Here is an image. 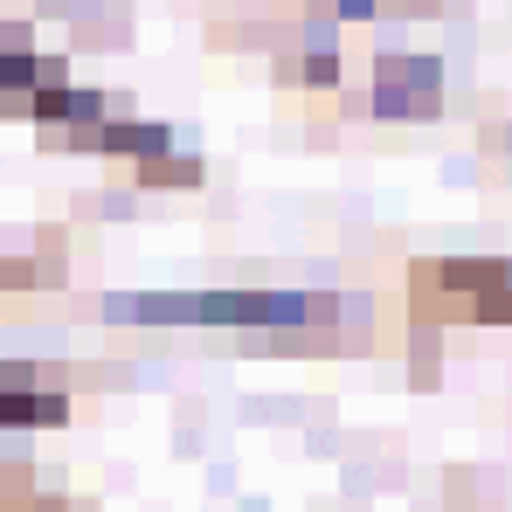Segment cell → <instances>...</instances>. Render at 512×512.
Returning a JSON list of instances; mask_svg holds the SVG:
<instances>
[{
    "mask_svg": "<svg viewBox=\"0 0 512 512\" xmlns=\"http://www.w3.org/2000/svg\"><path fill=\"white\" fill-rule=\"evenodd\" d=\"M277 84H305V90L340 84V21L312 14L305 21V49L298 56H277Z\"/></svg>",
    "mask_w": 512,
    "mask_h": 512,
    "instance_id": "obj_5",
    "label": "cell"
},
{
    "mask_svg": "<svg viewBox=\"0 0 512 512\" xmlns=\"http://www.w3.org/2000/svg\"><path fill=\"white\" fill-rule=\"evenodd\" d=\"M14 49H28V35H21V28H7V21H0V56H14Z\"/></svg>",
    "mask_w": 512,
    "mask_h": 512,
    "instance_id": "obj_8",
    "label": "cell"
},
{
    "mask_svg": "<svg viewBox=\"0 0 512 512\" xmlns=\"http://www.w3.org/2000/svg\"><path fill=\"white\" fill-rule=\"evenodd\" d=\"M167 146H180V132L160 125V118H125V111H111L104 132H97V153H104V160H125V167H146V160H160Z\"/></svg>",
    "mask_w": 512,
    "mask_h": 512,
    "instance_id": "obj_6",
    "label": "cell"
},
{
    "mask_svg": "<svg viewBox=\"0 0 512 512\" xmlns=\"http://www.w3.org/2000/svg\"><path fill=\"white\" fill-rule=\"evenodd\" d=\"M367 111L388 125H429L443 118V63L436 56H381L374 84H367Z\"/></svg>",
    "mask_w": 512,
    "mask_h": 512,
    "instance_id": "obj_2",
    "label": "cell"
},
{
    "mask_svg": "<svg viewBox=\"0 0 512 512\" xmlns=\"http://www.w3.org/2000/svg\"><path fill=\"white\" fill-rule=\"evenodd\" d=\"M70 423V395L63 388H35L28 367L0 360V429H56Z\"/></svg>",
    "mask_w": 512,
    "mask_h": 512,
    "instance_id": "obj_4",
    "label": "cell"
},
{
    "mask_svg": "<svg viewBox=\"0 0 512 512\" xmlns=\"http://www.w3.org/2000/svg\"><path fill=\"white\" fill-rule=\"evenodd\" d=\"M201 153H194V139H180V146H167L160 160H146V167H132V180L139 187H201Z\"/></svg>",
    "mask_w": 512,
    "mask_h": 512,
    "instance_id": "obj_7",
    "label": "cell"
},
{
    "mask_svg": "<svg viewBox=\"0 0 512 512\" xmlns=\"http://www.w3.org/2000/svg\"><path fill=\"white\" fill-rule=\"evenodd\" d=\"M381 7H388V0H381ZM402 7H409V0H402Z\"/></svg>",
    "mask_w": 512,
    "mask_h": 512,
    "instance_id": "obj_9",
    "label": "cell"
},
{
    "mask_svg": "<svg viewBox=\"0 0 512 512\" xmlns=\"http://www.w3.org/2000/svg\"><path fill=\"white\" fill-rule=\"evenodd\" d=\"M319 305L305 291H208V298H111V319L146 326H305Z\"/></svg>",
    "mask_w": 512,
    "mask_h": 512,
    "instance_id": "obj_1",
    "label": "cell"
},
{
    "mask_svg": "<svg viewBox=\"0 0 512 512\" xmlns=\"http://www.w3.org/2000/svg\"><path fill=\"white\" fill-rule=\"evenodd\" d=\"M63 84H70V63L63 56H35V49L0 56V111L7 118H35V104Z\"/></svg>",
    "mask_w": 512,
    "mask_h": 512,
    "instance_id": "obj_3",
    "label": "cell"
}]
</instances>
